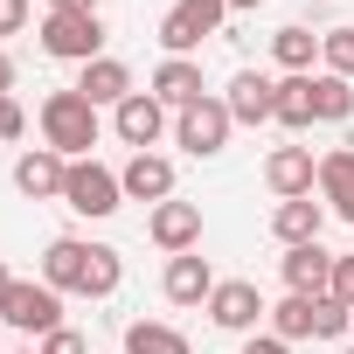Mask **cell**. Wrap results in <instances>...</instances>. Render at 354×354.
I'll use <instances>...</instances> for the list:
<instances>
[{
  "mask_svg": "<svg viewBox=\"0 0 354 354\" xmlns=\"http://www.w3.org/2000/svg\"><path fill=\"white\" fill-rule=\"evenodd\" d=\"M28 28V0H0V35H21Z\"/></svg>",
  "mask_w": 354,
  "mask_h": 354,
  "instance_id": "obj_32",
  "label": "cell"
},
{
  "mask_svg": "<svg viewBox=\"0 0 354 354\" xmlns=\"http://www.w3.org/2000/svg\"><path fill=\"white\" fill-rule=\"evenodd\" d=\"M63 181H70V160H63L56 146H35V153L15 160V188H21L28 202H63Z\"/></svg>",
  "mask_w": 354,
  "mask_h": 354,
  "instance_id": "obj_12",
  "label": "cell"
},
{
  "mask_svg": "<svg viewBox=\"0 0 354 354\" xmlns=\"http://www.w3.org/2000/svg\"><path fill=\"white\" fill-rule=\"evenodd\" d=\"M15 354H35V347H15Z\"/></svg>",
  "mask_w": 354,
  "mask_h": 354,
  "instance_id": "obj_38",
  "label": "cell"
},
{
  "mask_svg": "<svg viewBox=\"0 0 354 354\" xmlns=\"http://www.w3.org/2000/svg\"><path fill=\"white\" fill-rule=\"evenodd\" d=\"M42 8H49V15H56V8H91V0H42Z\"/></svg>",
  "mask_w": 354,
  "mask_h": 354,
  "instance_id": "obj_35",
  "label": "cell"
},
{
  "mask_svg": "<svg viewBox=\"0 0 354 354\" xmlns=\"http://www.w3.org/2000/svg\"><path fill=\"white\" fill-rule=\"evenodd\" d=\"M333 299H340V306H354V250L333 264Z\"/></svg>",
  "mask_w": 354,
  "mask_h": 354,
  "instance_id": "obj_31",
  "label": "cell"
},
{
  "mask_svg": "<svg viewBox=\"0 0 354 354\" xmlns=\"http://www.w3.org/2000/svg\"><path fill=\"white\" fill-rule=\"evenodd\" d=\"M118 278H125L118 250H111V243H91V271H84V299H111V292H118Z\"/></svg>",
  "mask_w": 354,
  "mask_h": 354,
  "instance_id": "obj_25",
  "label": "cell"
},
{
  "mask_svg": "<svg viewBox=\"0 0 354 354\" xmlns=\"http://www.w3.org/2000/svg\"><path fill=\"white\" fill-rule=\"evenodd\" d=\"M125 354H195L181 326H167V319H132L125 326Z\"/></svg>",
  "mask_w": 354,
  "mask_h": 354,
  "instance_id": "obj_21",
  "label": "cell"
},
{
  "mask_svg": "<svg viewBox=\"0 0 354 354\" xmlns=\"http://www.w3.org/2000/svg\"><path fill=\"white\" fill-rule=\"evenodd\" d=\"M347 326H354V306H340L333 292H326V299H313V340H340Z\"/></svg>",
  "mask_w": 354,
  "mask_h": 354,
  "instance_id": "obj_28",
  "label": "cell"
},
{
  "mask_svg": "<svg viewBox=\"0 0 354 354\" xmlns=\"http://www.w3.org/2000/svg\"><path fill=\"white\" fill-rule=\"evenodd\" d=\"M236 8H264V0H230V15H236Z\"/></svg>",
  "mask_w": 354,
  "mask_h": 354,
  "instance_id": "obj_36",
  "label": "cell"
},
{
  "mask_svg": "<svg viewBox=\"0 0 354 354\" xmlns=\"http://www.w3.org/2000/svg\"><path fill=\"white\" fill-rule=\"evenodd\" d=\"M0 319H8L15 333H56L63 326V292L56 285H42V278H15L8 292H0Z\"/></svg>",
  "mask_w": 354,
  "mask_h": 354,
  "instance_id": "obj_4",
  "label": "cell"
},
{
  "mask_svg": "<svg viewBox=\"0 0 354 354\" xmlns=\"http://www.w3.org/2000/svg\"><path fill=\"white\" fill-rule=\"evenodd\" d=\"M223 21H230V0H174L160 15V49L167 56H195L209 35H223Z\"/></svg>",
  "mask_w": 354,
  "mask_h": 354,
  "instance_id": "obj_3",
  "label": "cell"
},
{
  "mask_svg": "<svg viewBox=\"0 0 354 354\" xmlns=\"http://www.w3.org/2000/svg\"><path fill=\"white\" fill-rule=\"evenodd\" d=\"M146 91H153L167 111H188L195 97H209V84H202V63H195V56H167V63L153 70V84H146Z\"/></svg>",
  "mask_w": 354,
  "mask_h": 354,
  "instance_id": "obj_16",
  "label": "cell"
},
{
  "mask_svg": "<svg viewBox=\"0 0 354 354\" xmlns=\"http://www.w3.org/2000/svg\"><path fill=\"white\" fill-rule=\"evenodd\" d=\"M313 118H319V125H347V118H354V84L319 70V77H313Z\"/></svg>",
  "mask_w": 354,
  "mask_h": 354,
  "instance_id": "obj_23",
  "label": "cell"
},
{
  "mask_svg": "<svg viewBox=\"0 0 354 354\" xmlns=\"http://www.w3.org/2000/svg\"><path fill=\"white\" fill-rule=\"evenodd\" d=\"M77 91H84V97H91L97 111H104V104L118 111V104L132 97V70H125L118 56H97V63H84V77H77Z\"/></svg>",
  "mask_w": 354,
  "mask_h": 354,
  "instance_id": "obj_19",
  "label": "cell"
},
{
  "mask_svg": "<svg viewBox=\"0 0 354 354\" xmlns=\"http://www.w3.org/2000/svg\"><path fill=\"white\" fill-rule=\"evenodd\" d=\"M278 125H285V132L319 125V118H313V77H278Z\"/></svg>",
  "mask_w": 354,
  "mask_h": 354,
  "instance_id": "obj_24",
  "label": "cell"
},
{
  "mask_svg": "<svg viewBox=\"0 0 354 354\" xmlns=\"http://www.w3.org/2000/svg\"><path fill=\"white\" fill-rule=\"evenodd\" d=\"M264 188H271L278 202L313 195V188H319V160H313V146H271V160H264Z\"/></svg>",
  "mask_w": 354,
  "mask_h": 354,
  "instance_id": "obj_8",
  "label": "cell"
},
{
  "mask_svg": "<svg viewBox=\"0 0 354 354\" xmlns=\"http://www.w3.org/2000/svg\"><path fill=\"white\" fill-rule=\"evenodd\" d=\"M8 285H15V278H8V264H0V292H8Z\"/></svg>",
  "mask_w": 354,
  "mask_h": 354,
  "instance_id": "obj_37",
  "label": "cell"
},
{
  "mask_svg": "<svg viewBox=\"0 0 354 354\" xmlns=\"http://www.w3.org/2000/svg\"><path fill=\"white\" fill-rule=\"evenodd\" d=\"M146 236H153L167 257L202 250V209H195V202H160V209L146 216Z\"/></svg>",
  "mask_w": 354,
  "mask_h": 354,
  "instance_id": "obj_13",
  "label": "cell"
},
{
  "mask_svg": "<svg viewBox=\"0 0 354 354\" xmlns=\"http://www.w3.org/2000/svg\"><path fill=\"white\" fill-rule=\"evenodd\" d=\"M223 278L209 271V257L202 250H181V257H167V278H160V292L174 299V306H209V292H216Z\"/></svg>",
  "mask_w": 354,
  "mask_h": 354,
  "instance_id": "obj_15",
  "label": "cell"
},
{
  "mask_svg": "<svg viewBox=\"0 0 354 354\" xmlns=\"http://www.w3.org/2000/svg\"><path fill=\"white\" fill-rule=\"evenodd\" d=\"M111 132H118L132 153H153V146H160V132H167V104H160L153 91H132V97L111 111Z\"/></svg>",
  "mask_w": 354,
  "mask_h": 354,
  "instance_id": "obj_10",
  "label": "cell"
},
{
  "mask_svg": "<svg viewBox=\"0 0 354 354\" xmlns=\"http://www.w3.org/2000/svg\"><path fill=\"white\" fill-rule=\"evenodd\" d=\"M118 188H125V202H174V160L167 153H132L125 160V174H118Z\"/></svg>",
  "mask_w": 354,
  "mask_h": 354,
  "instance_id": "obj_14",
  "label": "cell"
},
{
  "mask_svg": "<svg viewBox=\"0 0 354 354\" xmlns=\"http://www.w3.org/2000/svg\"><path fill=\"white\" fill-rule=\"evenodd\" d=\"M333 264H340V257H333L326 243H292V250L278 257V271H285V285H292L299 299H326V292H333Z\"/></svg>",
  "mask_w": 354,
  "mask_h": 354,
  "instance_id": "obj_11",
  "label": "cell"
},
{
  "mask_svg": "<svg viewBox=\"0 0 354 354\" xmlns=\"http://www.w3.org/2000/svg\"><path fill=\"white\" fill-rule=\"evenodd\" d=\"M84 271H91V243L56 236V243L42 250V285H56V292H84Z\"/></svg>",
  "mask_w": 354,
  "mask_h": 354,
  "instance_id": "obj_20",
  "label": "cell"
},
{
  "mask_svg": "<svg viewBox=\"0 0 354 354\" xmlns=\"http://www.w3.org/2000/svg\"><path fill=\"white\" fill-rule=\"evenodd\" d=\"M42 56H56V63H97V56H104V21H97V8H56V15L42 21Z\"/></svg>",
  "mask_w": 354,
  "mask_h": 354,
  "instance_id": "obj_2",
  "label": "cell"
},
{
  "mask_svg": "<svg viewBox=\"0 0 354 354\" xmlns=\"http://www.w3.org/2000/svg\"><path fill=\"white\" fill-rule=\"evenodd\" d=\"M35 354H84V333L56 326V333H42V347H35Z\"/></svg>",
  "mask_w": 354,
  "mask_h": 354,
  "instance_id": "obj_29",
  "label": "cell"
},
{
  "mask_svg": "<svg viewBox=\"0 0 354 354\" xmlns=\"http://www.w3.org/2000/svg\"><path fill=\"white\" fill-rule=\"evenodd\" d=\"M319 202H326L340 223H354V146H333V153L319 160Z\"/></svg>",
  "mask_w": 354,
  "mask_h": 354,
  "instance_id": "obj_18",
  "label": "cell"
},
{
  "mask_svg": "<svg viewBox=\"0 0 354 354\" xmlns=\"http://www.w3.org/2000/svg\"><path fill=\"white\" fill-rule=\"evenodd\" d=\"M319 230H326V202H313V195L271 209V236H278L285 250H292V243H319Z\"/></svg>",
  "mask_w": 354,
  "mask_h": 354,
  "instance_id": "obj_17",
  "label": "cell"
},
{
  "mask_svg": "<svg viewBox=\"0 0 354 354\" xmlns=\"http://www.w3.org/2000/svg\"><path fill=\"white\" fill-rule=\"evenodd\" d=\"M21 132H28V111L15 97H0V139H21Z\"/></svg>",
  "mask_w": 354,
  "mask_h": 354,
  "instance_id": "obj_30",
  "label": "cell"
},
{
  "mask_svg": "<svg viewBox=\"0 0 354 354\" xmlns=\"http://www.w3.org/2000/svg\"><path fill=\"white\" fill-rule=\"evenodd\" d=\"M243 354H292V340H278V333H243Z\"/></svg>",
  "mask_w": 354,
  "mask_h": 354,
  "instance_id": "obj_33",
  "label": "cell"
},
{
  "mask_svg": "<svg viewBox=\"0 0 354 354\" xmlns=\"http://www.w3.org/2000/svg\"><path fill=\"white\" fill-rule=\"evenodd\" d=\"M97 104L70 84V91H49L42 97V146H56L63 160H91V146H97Z\"/></svg>",
  "mask_w": 354,
  "mask_h": 354,
  "instance_id": "obj_1",
  "label": "cell"
},
{
  "mask_svg": "<svg viewBox=\"0 0 354 354\" xmlns=\"http://www.w3.org/2000/svg\"><path fill=\"white\" fill-rule=\"evenodd\" d=\"M209 319H216L223 333H257V319H271V306H264V292H257L250 278H223V285L209 292Z\"/></svg>",
  "mask_w": 354,
  "mask_h": 354,
  "instance_id": "obj_7",
  "label": "cell"
},
{
  "mask_svg": "<svg viewBox=\"0 0 354 354\" xmlns=\"http://www.w3.org/2000/svg\"><path fill=\"white\" fill-rule=\"evenodd\" d=\"M271 333L278 340H313V299L285 292V306H271Z\"/></svg>",
  "mask_w": 354,
  "mask_h": 354,
  "instance_id": "obj_26",
  "label": "cell"
},
{
  "mask_svg": "<svg viewBox=\"0 0 354 354\" xmlns=\"http://www.w3.org/2000/svg\"><path fill=\"white\" fill-rule=\"evenodd\" d=\"M8 91H15V56L0 49V97H8Z\"/></svg>",
  "mask_w": 354,
  "mask_h": 354,
  "instance_id": "obj_34",
  "label": "cell"
},
{
  "mask_svg": "<svg viewBox=\"0 0 354 354\" xmlns=\"http://www.w3.org/2000/svg\"><path fill=\"white\" fill-rule=\"evenodd\" d=\"M223 104H230L236 125H271V118H278V77H264V70H236L230 91H223Z\"/></svg>",
  "mask_w": 354,
  "mask_h": 354,
  "instance_id": "obj_9",
  "label": "cell"
},
{
  "mask_svg": "<svg viewBox=\"0 0 354 354\" xmlns=\"http://www.w3.org/2000/svg\"><path fill=\"white\" fill-rule=\"evenodd\" d=\"M230 132H236V118H230L223 97H195L188 111H174V139H181V153H195V160H216L230 146Z\"/></svg>",
  "mask_w": 354,
  "mask_h": 354,
  "instance_id": "obj_5",
  "label": "cell"
},
{
  "mask_svg": "<svg viewBox=\"0 0 354 354\" xmlns=\"http://www.w3.org/2000/svg\"><path fill=\"white\" fill-rule=\"evenodd\" d=\"M271 56H278V70H285V77H313V56H319V35L292 21V28H278V35H271Z\"/></svg>",
  "mask_w": 354,
  "mask_h": 354,
  "instance_id": "obj_22",
  "label": "cell"
},
{
  "mask_svg": "<svg viewBox=\"0 0 354 354\" xmlns=\"http://www.w3.org/2000/svg\"><path fill=\"white\" fill-rule=\"evenodd\" d=\"M319 63H326V77H347L354 84V28H326L319 35Z\"/></svg>",
  "mask_w": 354,
  "mask_h": 354,
  "instance_id": "obj_27",
  "label": "cell"
},
{
  "mask_svg": "<svg viewBox=\"0 0 354 354\" xmlns=\"http://www.w3.org/2000/svg\"><path fill=\"white\" fill-rule=\"evenodd\" d=\"M118 202H125V188H118V174H111V167H97V160H70L63 209H77V216L104 223V216H118Z\"/></svg>",
  "mask_w": 354,
  "mask_h": 354,
  "instance_id": "obj_6",
  "label": "cell"
},
{
  "mask_svg": "<svg viewBox=\"0 0 354 354\" xmlns=\"http://www.w3.org/2000/svg\"><path fill=\"white\" fill-rule=\"evenodd\" d=\"M347 354H354V347H347Z\"/></svg>",
  "mask_w": 354,
  "mask_h": 354,
  "instance_id": "obj_39",
  "label": "cell"
}]
</instances>
